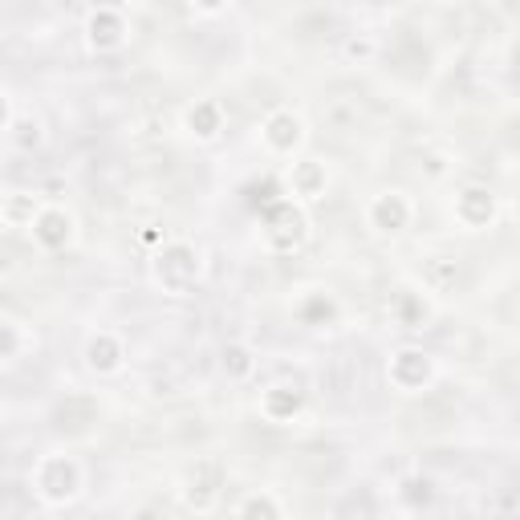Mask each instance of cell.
<instances>
[{
    "label": "cell",
    "mask_w": 520,
    "mask_h": 520,
    "mask_svg": "<svg viewBox=\"0 0 520 520\" xmlns=\"http://www.w3.org/2000/svg\"><path fill=\"white\" fill-rule=\"evenodd\" d=\"M122 358H126V350H122V338H118V334H110V330L90 334V342H86V366H90L94 374H114V370L122 366Z\"/></svg>",
    "instance_id": "obj_11"
},
{
    "label": "cell",
    "mask_w": 520,
    "mask_h": 520,
    "mask_svg": "<svg viewBox=\"0 0 520 520\" xmlns=\"http://www.w3.org/2000/svg\"><path fill=\"white\" fill-rule=\"evenodd\" d=\"M455 216L464 228H488L496 216V195L488 187H464L455 195Z\"/></svg>",
    "instance_id": "obj_10"
},
{
    "label": "cell",
    "mask_w": 520,
    "mask_h": 520,
    "mask_svg": "<svg viewBox=\"0 0 520 520\" xmlns=\"http://www.w3.org/2000/svg\"><path fill=\"white\" fill-rule=\"evenodd\" d=\"M126 5H130V0H98V9H118V13H122Z\"/></svg>",
    "instance_id": "obj_21"
},
{
    "label": "cell",
    "mask_w": 520,
    "mask_h": 520,
    "mask_svg": "<svg viewBox=\"0 0 520 520\" xmlns=\"http://www.w3.org/2000/svg\"><path fill=\"white\" fill-rule=\"evenodd\" d=\"M9 135V143L17 147V151H33V147H41V122L37 118H13V126L5 130Z\"/></svg>",
    "instance_id": "obj_16"
},
{
    "label": "cell",
    "mask_w": 520,
    "mask_h": 520,
    "mask_svg": "<svg viewBox=\"0 0 520 520\" xmlns=\"http://www.w3.org/2000/svg\"><path fill=\"white\" fill-rule=\"evenodd\" d=\"M220 126H224L220 102H195V106L187 110V130H191L195 139H216Z\"/></svg>",
    "instance_id": "obj_13"
},
{
    "label": "cell",
    "mask_w": 520,
    "mask_h": 520,
    "mask_svg": "<svg viewBox=\"0 0 520 520\" xmlns=\"http://www.w3.org/2000/svg\"><path fill=\"white\" fill-rule=\"evenodd\" d=\"M195 9H200V13H220L224 0H195Z\"/></svg>",
    "instance_id": "obj_20"
},
{
    "label": "cell",
    "mask_w": 520,
    "mask_h": 520,
    "mask_svg": "<svg viewBox=\"0 0 520 520\" xmlns=\"http://www.w3.org/2000/svg\"><path fill=\"white\" fill-rule=\"evenodd\" d=\"M260 411H265V419H273V423H289L301 411V390L297 386H269L265 399H260Z\"/></svg>",
    "instance_id": "obj_12"
},
{
    "label": "cell",
    "mask_w": 520,
    "mask_h": 520,
    "mask_svg": "<svg viewBox=\"0 0 520 520\" xmlns=\"http://www.w3.org/2000/svg\"><path fill=\"white\" fill-rule=\"evenodd\" d=\"M374 49H378L374 37H350L346 41V57L350 61H366V57H374Z\"/></svg>",
    "instance_id": "obj_19"
},
{
    "label": "cell",
    "mask_w": 520,
    "mask_h": 520,
    "mask_svg": "<svg viewBox=\"0 0 520 520\" xmlns=\"http://www.w3.org/2000/svg\"><path fill=\"white\" fill-rule=\"evenodd\" d=\"M224 370H228V378H248V374L256 370L252 346H244V342H228V346H224Z\"/></svg>",
    "instance_id": "obj_15"
},
{
    "label": "cell",
    "mask_w": 520,
    "mask_h": 520,
    "mask_svg": "<svg viewBox=\"0 0 520 520\" xmlns=\"http://www.w3.org/2000/svg\"><path fill=\"white\" fill-rule=\"evenodd\" d=\"M155 281L167 293H187L195 281H200V252L191 244H163V252L155 256Z\"/></svg>",
    "instance_id": "obj_2"
},
{
    "label": "cell",
    "mask_w": 520,
    "mask_h": 520,
    "mask_svg": "<svg viewBox=\"0 0 520 520\" xmlns=\"http://www.w3.org/2000/svg\"><path fill=\"white\" fill-rule=\"evenodd\" d=\"M240 512L244 516H281V504H273L269 496H252V500L240 504Z\"/></svg>",
    "instance_id": "obj_18"
},
{
    "label": "cell",
    "mask_w": 520,
    "mask_h": 520,
    "mask_svg": "<svg viewBox=\"0 0 520 520\" xmlns=\"http://www.w3.org/2000/svg\"><path fill=\"white\" fill-rule=\"evenodd\" d=\"M386 378L395 382V386L403 390V395H419V390H423V386H431V378H435V362H431L423 350L403 346L395 358H390Z\"/></svg>",
    "instance_id": "obj_4"
},
{
    "label": "cell",
    "mask_w": 520,
    "mask_h": 520,
    "mask_svg": "<svg viewBox=\"0 0 520 520\" xmlns=\"http://www.w3.org/2000/svg\"><path fill=\"white\" fill-rule=\"evenodd\" d=\"M17 354H21V325L13 317H5L0 321V358L17 362Z\"/></svg>",
    "instance_id": "obj_17"
},
{
    "label": "cell",
    "mask_w": 520,
    "mask_h": 520,
    "mask_svg": "<svg viewBox=\"0 0 520 520\" xmlns=\"http://www.w3.org/2000/svg\"><path fill=\"white\" fill-rule=\"evenodd\" d=\"M86 41L98 53L122 49V41H126V17L118 9H94L90 21H86Z\"/></svg>",
    "instance_id": "obj_8"
},
{
    "label": "cell",
    "mask_w": 520,
    "mask_h": 520,
    "mask_svg": "<svg viewBox=\"0 0 520 520\" xmlns=\"http://www.w3.org/2000/svg\"><path fill=\"white\" fill-rule=\"evenodd\" d=\"M37 212H41V204L33 200V195H25V191H17V195H9V200H5V224L9 228H33Z\"/></svg>",
    "instance_id": "obj_14"
},
{
    "label": "cell",
    "mask_w": 520,
    "mask_h": 520,
    "mask_svg": "<svg viewBox=\"0 0 520 520\" xmlns=\"http://www.w3.org/2000/svg\"><path fill=\"white\" fill-rule=\"evenodd\" d=\"M29 232H33V244L41 252H61V248H70V240H74V216L65 208H57V204H41V212H37Z\"/></svg>",
    "instance_id": "obj_5"
},
{
    "label": "cell",
    "mask_w": 520,
    "mask_h": 520,
    "mask_svg": "<svg viewBox=\"0 0 520 520\" xmlns=\"http://www.w3.org/2000/svg\"><path fill=\"white\" fill-rule=\"evenodd\" d=\"M260 139H265V147L273 155H293L305 139V122L293 110H273L265 122H260Z\"/></svg>",
    "instance_id": "obj_6"
},
{
    "label": "cell",
    "mask_w": 520,
    "mask_h": 520,
    "mask_svg": "<svg viewBox=\"0 0 520 520\" xmlns=\"http://www.w3.org/2000/svg\"><path fill=\"white\" fill-rule=\"evenodd\" d=\"M366 220H370V228H374V232H382V236H395V232H403V228L411 224V204H407V195H399V191L374 195V204H370Z\"/></svg>",
    "instance_id": "obj_7"
},
{
    "label": "cell",
    "mask_w": 520,
    "mask_h": 520,
    "mask_svg": "<svg viewBox=\"0 0 520 520\" xmlns=\"http://www.w3.org/2000/svg\"><path fill=\"white\" fill-rule=\"evenodd\" d=\"M305 228H309V220H305L301 204H293V195H289V200H277V204L265 212V236H269V244H273L277 252L301 248Z\"/></svg>",
    "instance_id": "obj_3"
},
{
    "label": "cell",
    "mask_w": 520,
    "mask_h": 520,
    "mask_svg": "<svg viewBox=\"0 0 520 520\" xmlns=\"http://www.w3.org/2000/svg\"><path fill=\"white\" fill-rule=\"evenodd\" d=\"M33 488L49 508H61V504H70L78 496L82 468L70 460V455H45V460L37 464V472H33Z\"/></svg>",
    "instance_id": "obj_1"
},
{
    "label": "cell",
    "mask_w": 520,
    "mask_h": 520,
    "mask_svg": "<svg viewBox=\"0 0 520 520\" xmlns=\"http://www.w3.org/2000/svg\"><path fill=\"white\" fill-rule=\"evenodd\" d=\"M325 183H330V175H325V163H317V159L293 163V167H289V179H285L289 195H293V200H301V204L321 200V195H325Z\"/></svg>",
    "instance_id": "obj_9"
}]
</instances>
